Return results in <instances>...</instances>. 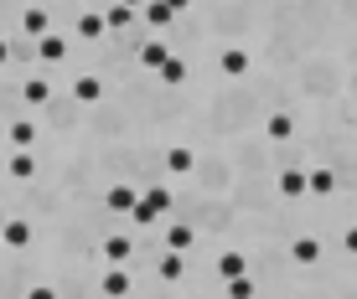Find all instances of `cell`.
<instances>
[{
  "label": "cell",
  "mask_w": 357,
  "mask_h": 299,
  "mask_svg": "<svg viewBox=\"0 0 357 299\" xmlns=\"http://www.w3.org/2000/svg\"><path fill=\"white\" fill-rule=\"evenodd\" d=\"M73 98H78V104H98V98H104V83L98 78H78L73 83Z\"/></svg>",
  "instance_id": "obj_8"
},
{
  "label": "cell",
  "mask_w": 357,
  "mask_h": 299,
  "mask_svg": "<svg viewBox=\"0 0 357 299\" xmlns=\"http://www.w3.org/2000/svg\"><path fill=\"white\" fill-rule=\"evenodd\" d=\"M130 253H135V243H130V238H109V243H104V258H109V268H119Z\"/></svg>",
  "instance_id": "obj_10"
},
{
  "label": "cell",
  "mask_w": 357,
  "mask_h": 299,
  "mask_svg": "<svg viewBox=\"0 0 357 299\" xmlns=\"http://www.w3.org/2000/svg\"><path fill=\"white\" fill-rule=\"evenodd\" d=\"M305 186H311V191H316V196H331V191H337V176H331V170H326V165H316V170H311V176H305Z\"/></svg>",
  "instance_id": "obj_11"
},
{
  "label": "cell",
  "mask_w": 357,
  "mask_h": 299,
  "mask_svg": "<svg viewBox=\"0 0 357 299\" xmlns=\"http://www.w3.org/2000/svg\"><path fill=\"white\" fill-rule=\"evenodd\" d=\"M130 21H135V10H130V6H109V10H104V26H109V31H125Z\"/></svg>",
  "instance_id": "obj_16"
},
{
  "label": "cell",
  "mask_w": 357,
  "mask_h": 299,
  "mask_svg": "<svg viewBox=\"0 0 357 299\" xmlns=\"http://www.w3.org/2000/svg\"><path fill=\"white\" fill-rule=\"evenodd\" d=\"M161 78H166V83H181V78H187V67H181V62H166Z\"/></svg>",
  "instance_id": "obj_26"
},
{
  "label": "cell",
  "mask_w": 357,
  "mask_h": 299,
  "mask_svg": "<svg viewBox=\"0 0 357 299\" xmlns=\"http://www.w3.org/2000/svg\"><path fill=\"white\" fill-rule=\"evenodd\" d=\"M26 299H57V289H31Z\"/></svg>",
  "instance_id": "obj_28"
},
{
  "label": "cell",
  "mask_w": 357,
  "mask_h": 299,
  "mask_svg": "<svg viewBox=\"0 0 357 299\" xmlns=\"http://www.w3.org/2000/svg\"><path fill=\"white\" fill-rule=\"evenodd\" d=\"M192 243H197V232H192V227H171V232H166V248H171V253H187Z\"/></svg>",
  "instance_id": "obj_17"
},
{
  "label": "cell",
  "mask_w": 357,
  "mask_h": 299,
  "mask_svg": "<svg viewBox=\"0 0 357 299\" xmlns=\"http://www.w3.org/2000/svg\"><path fill=\"white\" fill-rule=\"evenodd\" d=\"M36 57H42V62H63V57H68V36L47 31L42 42H36Z\"/></svg>",
  "instance_id": "obj_2"
},
{
  "label": "cell",
  "mask_w": 357,
  "mask_h": 299,
  "mask_svg": "<svg viewBox=\"0 0 357 299\" xmlns=\"http://www.w3.org/2000/svg\"><path fill=\"white\" fill-rule=\"evenodd\" d=\"M6 62H10V42H0V67H6Z\"/></svg>",
  "instance_id": "obj_29"
},
{
  "label": "cell",
  "mask_w": 357,
  "mask_h": 299,
  "mask_svg": "<svg viewBox=\"0 0 357 299\" xmlns=\"http://www.w3.org/2000/svg\"><path fill=\"white\" fill-rule=\"evenodd\" d=\"M140 62H145V67H166V62H171L166 42H145V47H140Z\"/></svg>",
  "instance_id": "obj_14"
},
{
  "label": "cell",
  "mask_w": 357,
  "mask_h": 299,
  "mask_svg": "<svg viewBox=\"0 0 357 299\" xmlns=\"http://www.w3.org/2000/svg\"><path fill=\"white\" fill-rule=\"evenodd\" d=\"M21 93H26V104H47V98H52V83L31 78V83H21Z\"/></svg>",
  "instance_id": "obj_19"
},
{
  "label": "cell",
  "mask_w": 357,
  "mask_h": 299,
  "mask_svg": "<svg viewBox=\"0 0 357 299\" xmlns=\"http://www.w3.org/2000/svg\"><path fill=\"white\" fill-rule=\"evenodd\" d=\"M264 129H269V140H290V134H295V119H290V114H275Z\"/></svg>",
  "instance_id": "obj_20"
},
{
  "label": "cell",
  "mask_w": 357,
  "mask_h": 299,
  "mask_svg": "<svg viewBox=\"0 0 357 299\" xmlns=\"http://www.w3.org/2000/svg\"><path fill=\"white\" fill-rule=\"evenodd\" d=\"M10 176H16V181H31V176H36V160L26 155V150H16V155H10Z\"/></svg>",
  "instance_id": "obj_15"
},
{
  "label": "cell",
  "mask_w": 357,
  "mask_h": 299,
  "mask_svg": "<svg viewBox=\"0 0 357 299\" xmlns=\"http://www.w3.org/2000/svg\"><path fill=\"white\" fill-rule=\"evenodd\" d=\"M218 273H223L228 284L243 279V253H233V248H228V253H218Z\"/></svg>",
  "instance_id": "obj_12"
},
{
  "label": "cell",
  "mask_w": 357,
  "mask_h": 299,
  "mask_svg": "<svg viewBox=\"0 0 357 299\" xmlns=\"http://www.w3.org/2000/svg\"><path fill=\"white\" fill-rule=\"evenodd\" d=\"M290 253H295V264H321V243L316 238H295Z\"/></svg>",
  "instance_id": "obj_7"
},
{
  "label": "cell",
  "mask_w": 357,
  "mask_h": 299,
  "mask_svg": "<svg viewBox=\"0 0 357 299\" xmlns=\"http://www.w3.org/2000/svg\"><path fill=\"white\" fill-rule=\"evenodd\" d=\"M280 191H285V196H301V191H305V176H301V170H280Z\"/></svg>",
  "instance_id": "obj_24"
},
{
  "label": "cell",
  "mask_w": 357,
  "mask_h": 299,
  "mask_svg": "<svg viewBox=\"0 0 357 299\" xmlns=\"http://www.w3.org/2000/svg\"><path fill=\"white\" fill-rule=\"evenodd\" d=\"M171 211V191L166 186H155V191H145V196H135V227H155V217H166Z\"/></svg>",
  "instance_id": "obj_1"
},
{
  "label": "cell",
  "mask_w": 357,
  "mask_h": 299,
  "mask_svg": "<svg viewBox=\"0 0 357 299\" xmlns=\"http://www.w3.org/2000/svg\"><path fill=\"white\" fill-rule=\"evenodd\" d=\"M223 294H228V299H254V284H249V273H243V279H233Z\"/></svg>",
  "instance_id": "obj_25"
},
{
  "label": "cell",
  "mask_w": 357,
  "mask_h": 299,
  "mask_svg": "<svg viewBox=\"0 0 357 299\" xmlns=\"http://www.w3.org/2000/svg\"><path fill=\"white\" fill-rule=\"evenodd\" d=\"M155 273H161L166 284H176V279H181V253H166L161 264H155Z\"/></svg>",
  "instance_id": "obj_23"
},
{
  "label": "cell",
  "mask_w": 357,
  "mask_h": 299,
  "mask_svg": "<svg viewBox=\"0 0 357 299\" xmlns=\"http://www.w3.org/2000/svg\"><path fill=\"white\" fill-rule=\"evenodd\" d=\"M21 26H26V36L42 42V36H47V10H26V16H21Z\"/></svg>",
  "instance_id": "obj_21"
},
{
  "label": "cell",
  "mask_w": 357,
  "mask_h": 299,
  "mask_svg": "<svg viewBox=\"0 0 357 299\" xmlns=\"http://www.w3.org/2000/svg\"><path fill=\"white\" fill-rule=\"evenodd\" d=\"M0 238H6V248H31V222L10 217V222H6V232H0Z\"/></svg>",
  "instance_id": "obj_3"
},
{
  "label": "cell",
  "mask_w": 357,
  "mask_h": 299,
  "mask_svg": "<svg viewBox=\"0 0 357 299\" xmlns=\"http://www.w3.org/2000/svg\"><path fill=\"white\" fill-rule=\"evenodd\" d=\"M166 170H176V176H187V170H197V155L187 145H176V150H166Z\"/></svg>",
  "instance_id": "obj_6"
},
{
  "label": "cell",
  "mask_w": 357,
  "mask_h": 299,
  "mask_svg": "<svg viewBox=\"0 0 357 299\" xmlns=\"http://www.w3.org/2000/svg\"><path fill=\"white\" fill-rule=\"evenodd\" d=\"M342 248H347V253H357V227H347V238H342Z\"/></svg>",
  "instance_id": "obj_27"
},
{
  "label": "cell",
  "mask_w": 357,
  "mask_h": 299,
  "mask_svg": "<svg viewBox=\"0 0 357 299\" xmlns=\"http://www.w3.org/2000/svg\"><path fill=\"white\" fill-rule=\"evenodd\" d=\"M78 36H83V42L104 36V16H93V10H89V16H78Z\"/></svg>",
  "instance_id": "obj_22"
},
{
  "label": "cell",
  "mask_w": 357,
  "mask_h": 299,
  "mask_svg": "<svg viewBox=\"0 0 357 299\" xmlns=\"http://www.w3.org/2000/svg\"><path fill=\"white\" fill-rule=\"evenodd\" d=\"M176 10H181V6H145V21H151V26H171V21H176Z\"/></svg>",
  "instance_id": "obj_18"
},
{
  "label": "cell",
  "mask_w": 357,
  "mask_h": 299,
  "mask_svg": "<svg viewBox=\"0 0 357 299\" xmlns=\"http://www.w3.org/2000/svg\"><path fill=\"white\" fill-rule=\"evenodd\" d=\"M218 67H223L228 78H243V72H249V52H238V47H228V52L218 57Z\"/></svg>",
  "instance_id": "obj_5"
},
{
  "label": "cell",
  "mask_w": 357,
  "mask_h": 299,
  "mask_svg": "<svg viewBox=\"0 0 357 299\" xmlns=\"http://www.w3.org/2000/svg\"><path fill=\"white\" fill-rule=\"evenodd\" d=\"M10 145H16V150H31V145H36V124H31V119L10 124Z\"/></svg>",
  "instance_id": "obj_13"
},
{
  "label": "cell",
  "mask_w": 357,
  "mask_h": 299,
  "mask_svg": "<svg viewBox=\"0 0 357 299\" xmlns=\"http://www.w3.org/2000/svg\"><path fill=\"white\" fill-rule=\"evenodd\" d=\"M104 207H109V211H135V191H130V186H109Z\"/></svg>",
  "instance_id": "obj_9"
},
{
  "label": "cell",
  "mask_w": 357,
  "mask_h": 299,
  "mask_svg": "<svg viewBox=\"0 0 357 299\" xmlns=\"http://www.w3.org/2000/svg\"><path fill=\"white\" fill-rule=\"evenodd\" d=\"M98 289H104L109 299H125V294H130V273H125V268H109V273H104V284H98Z\"/></svg>",
  "instance_id": "obj_4"
}]
</instances>
